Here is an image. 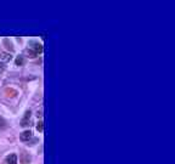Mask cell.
<instances>
[{"mask_svg": "<svg viewBox=\"0 0 175 164\" xmlns=\"http://www.w3.org/2000/svg\"><path fill=\"white\" fill-rule=\"evenodd\" d=\"M21 140L22 141H27V140H29L30 137H32V131L30 130H26V131H23L22 134H21Z\"/></svg>", "mask_w": 175, "mask_h": 164, "instance_id": "3", "label": "cell"}, {"mask_svg": "<svg viewBox=\"0 0 175 164\" xmlns=\"http://www.w3.org/2000/svg\"><path fill=\"white\" fill-rule=\"evenodd\" d=\"M24 57L23 56H17V59L15 60V63H16V66H23L24 65Z\"/></svg>", "mask_w": 175, "mask_h": 164, "instance_id": "5", "label": "cell"}, {"mask_svg": "<svg viewBox=\"0 0 175 164\" xmlns=\"http://www.w3.org/2000/svg\"><path fill=\"white\" fill-rule=\"evenodd\" d=\"M43 129H44V126H43V122L40 120V122H39V123L37 124V130L42 133V131H43Z\"/></svg>", "mask_w": 175, "mask_h": 164, "instance_id": "6", "label": "cell"}, {"mask_svg": "<svg viewBox=\"0 0 175 164\" xmlns=\"http://www.w3.org/2000/svg\"><path fill=\"white\" fill-rule=\"evenodd\" d=\"M6 163L7 164H17V156L16 154H10L6 157Z\"/></svg>", "mask_w": 175, "mask_h": 164, "instance_id": "2", "label": "cell"}, {"mask_svg": "<svg viewBox=\"0 0 175 164\" xmlns=\"http://www.w3.org/2000/svg\"><path fill=\"white\" fill-rule=\"evenodd\" d=\"M0 59H1L3 61H11L12 56H11V53H7V52H1V53H0Z\"/></svg>", "mask_w": 175, "mask_h": 164, "instance_id": "4", "label": "cell"}, {"mask_svg": "<svg viewBox=\"0 0 175 164\" xmlns=\"http://www.w3.org/2000/svg\"><path fill=\"white\" fill-rule=\"evenodd\" d=\"M30 45H33V46H30V49L34 51L36 55H38V53H40L43 51V45L39 44V43H30Z\"/></svg>", "mask_w": 175, "mask_h": 164, "instance_id": "1", "label": "cell"}, {"mask_svg": "<svg viewBox=\"0 0 175 164\" xmlns=\"http://www.w3.org/2000/svg\"><path fill=\"white\" fill-rule=\"evenodd\" d=\"M4 70H5V65L0 62V73H3Z\"/></svg>", "mask_w": 175, "mask_h": 164, "instance_id": "7", "label": "cell"}]
</instances>
